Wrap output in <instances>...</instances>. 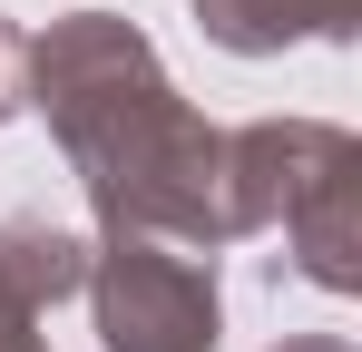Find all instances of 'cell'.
I'll use <instances>...</instances> for the list:
<instances>
[{
    "label": "cell",
    "instance_id": "6da1fadb",
    "mask_svg": "<svg viewBox=\"0 0 362 352\" xmlns=\"http://www.w3.org/2000/svg\"><path fill=\"white\" fill-rule=\"evenodd\" d=\"M20 108L49 117L69 176L108 235H157L186 254L235 245L226 216V127L196 117L147 49V30L118 10H69L20 49Z\"/></svg>",
    "mask_w": 362,
    "mask_h": 352
},
{
    "label": "cell",
    "instance_id": "7a4b0ae2",
    "mask_svg": "<svg viewBox=\"0 0 362 352\" xmlns=\"http://www.w3.org/2000/svg\"><path fill=\"white\" fill-rule=\"evenodd\" d=\"M88 313L108 352H216L226 343V293H216V254H186L157 235H108L88 254Z\"/></svg>",
    "mask_w": 362,
    "mask_h": 352
},
{
    "label": "cell",
    "instance_id": "3957f363",
    "mask_svg": "<svg viewBox=\"0 0 362 352\" xmlns=\"http://www.w3.org/2000/svg\"><path fill=\"white\" fill-rule=\"evenodd\" d=\"M353 186H362V137H353V147H333V157L294 186V206L274 216V225H284V254H294V274H303V284H323V293H362Z\"/></svg>",
    "mask_w": 362,
    "mask_h": 352
},
{
    "label": "cell",
    "instance_id": "277c9868",
    "mask_svg": "<svg viewBox=\"0 0 362 352\" xmlns=\"http://www.w3.org/2000/svg\"><path fill=\"white\" fill-rule=\"evenodd\" d=\"M196 30L235 59H274L294 40H353L362 0H196Z\"/></svg>",
    "mask_w": 362,
    "mask_h": 352
},
{
    "label": "cell",
    "instance_id": "5b68a950",
    "mask_svg": "<svg viewBox=\"0 0 362 352\" xmlns=\"http://www.w3.org/2000/svg\"><path fill=\"white\" fill-rule=\"evenodd\" d=\"M0 352H49L40 343V303H20L10 284H0Z\"/></svg>",
    "mask_w": 362,
    "mask_h": 352
},
{
    "label": "cell",
    "instance_id": "8992f818",
    "mask_svg": "<svg viewBox=\"0 0 362 352\" xmlns=\"http://www.w3.org/2000/svg\"><path fill=\"white\" fill-rule=\"evenodd\" d=\"M20 49H30V40H20V20H0V127L20 117Z\"/></svg>",
    "mask_w": 362,
    "mask_h": 352
},
{
    "label": "cell",
    "instance_id": "52a82bcc",
    "mask_svg": "<svg viewBox=\"0 0 362 352\" xmlns=\"http://www.w3.org/2000/svg\"><path fill=\"white\" fill-rule=\"evenodd\" d=\"M274 352H353L343 333H294V343H274Z\"/></svg>",
    "mask_w": 362,
    "mask_h": 352
}]
</instances>
